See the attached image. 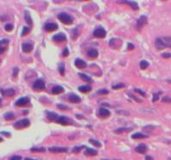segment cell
<instances>
[{
    "mask_svg": "<svg viewBox=\"0 0 171 160\" xmlns=\"http://www.w3.org/2000/svg\"><path fill=\"white\" fill-rule=\"evenodd\" d=\"M57 17L58 18V20L60 21L61 22H63L64 24H66V25H70L73 22V17H71L69 14L65 12H61L59 14H58Z\"/></svg>",
    "mask_w": 171,
    "mask_h": 160,
    "instance_id": "1",
    "label": "cell"
},
{
    "mask_svg": "<svg viewBox=\"0 0 171 160\" xmlns=\"http://www.w3.org/2000/svg\"><path fill=\"white\" fill-rule=\"evenodd\" d=\"M30 125V121H29L28 119H22L18 121H17L14 124L15 128H17V129H22V128H26L28 126Z\"/></svg>",
    "mask_w": 171,
    "mask_h": 160,
    "instance_id": "2",
    "label": "cell"
},
{
    "mask_svg": "<svg viewBox=\"0 0 171 160\" xmlns=\"http://www.w3.org/2000/svg\"><path fill=\"white\" fill-rule=\"evenodd\" d=\"M155 45H156V47H157L158 50L164 49L165 47H170L171 48V45H169V44L165 43L164 40H162V38H161V37L157 38V40L155 41Z\"/></svg>",
    "mask_w": 171,
    "mask_h": 160,
    "instance_id": "3",
    "label": "cell"
},
{
    "mask_svg": "<svg viewBox=\"0 0 171 160\" xmlns=\"http://www.w3.org/2000/svg\"><path fill=\"white\" fill-rule=\"evenodd\" d=\"M57 123L61 124L63 126H67V125H71V124L73 123V120H71L70 118L66 116H58L57 120H55Z\"/></svg>",
    "mask_w": 171,
    "mask_h": 160,
    "instance_id": "4",
    "label": "cell"
},
{
    "mask_svg": "<svg viewBox=\"0 0 171 160\" xmlns=\"http://www.w3.org/2000/svg\"><path fill=\"white\" fill-rule=\"evenodd\" d=\"M148 22V19L145 16H141L139 18L137 21V29L138 31H141L142 28L144 27V25H146Z\"/></svg>",
    "mask_w": 171,
    "mask_h": 160,
    "instance_id": "5",
    "label": "cell"
},
{
    "mask_svg": "<svg viewBox=\"0 0 171 160\" xmlns=\"http://www.w3.org/2000/svg\"><path fill=\"white\" fill-rule=\"evenodd\" d=\"M46 88V84L42 79H37L33 84V89L35 90H42Z\"/></svg>",
    "mask_w": 171,
    "mask_h": 160,
    "instance_id": "6",
    "label": "cell"
},
{
    "mask_svg": "<svg viewBox=\"0 0 171 160\" xmlns=\"http://www.w3.org/2000/svg\"><path fill=\"white\" fill-rule=\"evenodd\" d=\"M94 35L97 38H100V39H102V38H105L106 35H107V32L106 30L103 29V28L100 27L98 29H96L95 31H94Z\"/></svg>",
    "mask_w": 171,
    "mask_h": 160,
    "instance_id": "7",
    "label": "cell"
},
{
    "mask_svg": "<svg viewBox=\"0 0 171 160\" xmlns=\"http://www.w3.org/2000/svg\"><path fill=\"white\" fill-rule=\"evenodd\" d=\"M48 151L50 152L53 153H62V152H66L68 149L66 147H58V146H52V147L48 148Z\"/></svg>",
    "mask_w": 171,
    "mask_h": 160,
    "instance_id": "8",
    "label": "cell"
},
{
    "mask_svg": "<svg viewBox=\"0 0 171 160\" xmlns=\"http://www.w3.org/2000/svg\"><path fill=\"white\" fill-rule=\"evenodd\" d=\"M29 102H30V100H29L28 97H22V98L18 99L16 102V105L18 106V107H23V106H26L27 104H28Z\"/></svg>",
    "mask_w": 171,
    "mask_h": 160,
    "instance_id": "9",
    "label": "cell"
},
{
    "mask_svg": "<svg viewBox=\"0 0 171 160\" xmlns=\"http://www.w3.org/2000/svg\"><path fill=\"white\" fill-rule=\"evenodd\" d=\"M75 66L79 68V69H84L87 66V64L84 60H81V59H76L75 60Z\"/></svg>",
    "mask_w": 171,
    "mask_h": 160,
    "instance_id": "10",
    "label": "cell"
},
{
    "mask_svg": "<svg viewBox=\"0 0 171 160\" xmlns=\"http://www.w3.org/2000/svg\"><path fill=\"white\" fill-rule=\"evenodd\" d=\"M45 29L48 32H53V31L58 29V25L56 23H53V22H49L45 25Z\"/></svg>",
    "mask_w": 171,
    "mask_h": 160,
    "instance_id": "11",
    "label": "cell"
},
{
    "mask_svg": "<svg viewBox=\"0 0 171 160\" xmlns=\"http://www.w3.org/2000/svg\"><path fill=\"white\" fill-rule=\"evenodd\" d=\"M8 45H9V40L8 39H4V40H0V54L5 51Z\"/></svg>",
    "mask_w": 171,
    "mask_h": 160,
    "instance_id": "12",
    "label": "cell"
},
{
    "mask_svg": "<svg viewBox=\"0 0 171 160\" xmlns=\"http://www.w3.org/2000/svg\"><path fill=\"white\" fill-rule=\"evenodd\" d=\"M53 40H55V41H57V42H62V41H66V36L63 33H59V34H57V35H53Z\"/></svg>",
    "mask_w": 171,
    "mask_h": 160,
    "instance_id": "13",
    "label": "cell"
},
{
    "mask_svg": "<svg viewBox=\"0 0 171 160\" xmlns=\"http://www.w3.org/2000/svg\"><path fill=\"white\" fill-rule=\"evenodd\" d=\"M121 40H120V39H111L109 41V46L112 47H114V48H118L119 47H120V45H121Z\"/></svg>",
    "mask_w": 171,
    "mask_h": 160,
    "instance_id": "14",
    "label": "cell"
},
{
    "mask_svg": "<svg viewBox=\"0 0 171 160\" xmlns=\"http://www.w3.org/2000/svg\"><path fill=\"white\" fill-rule=\"evenodd\" d=\"M99 115L102 118H107L110 115V111L107 109H104V108H101L99 109Z\"/></svg>",
    "mask_w": 171,
    "mask_h": 160,
    "instance_id": "15",
    "label": "cell"
},
{
    "mask_svg": "<svg viewBox=\"0 0 171 160\" xmlns=\"http://www.w3.org/2000/svg\"><path fill=\"white\" fill-rule=\"evenodd\" d=\"M120 4H128V5H129L133 10H138L139 9L138 4H137L136 2H134V1H121V2H120Z\"/></svg>",
    "mask_w": 171,
    "mask_h": 160,
    "instance_id": "16",
    "label": "cell"
},
{
    "mask_svg": "<svg viewBox=\"0 0 171 160\" xmlns=\"http://www.w3.org/2000/svg\"><path fill=\"white\" fill-rule=\"evenodd\" d=\"M147 146H146L145 144H140L138 146L136 147V151L138 153H141V154H144L147 151Z\"/></svg>",
    "mask_w": 171,
    "mask_h": 160,
    "instance_id": "17",
    "label": "cell"
},
{
    "mask_svg": "<svg viewBox=\"0 0 171 160\" xmlns=\"http://www.w3.org/2000/svg\"><path fill=\"white\" fill-rule=\"evenodd\" d=\"M1 93L4 97H14L15 96V90L13 89H7L1 90Z\"/></svg>",
    "mask_w": 171,
    "mask_h": 160,
    "instance_id": "18",
    "label": "cell"
},
{
    "mask_svg": "<svg viewBox=\"0 0 171 160\" xmlns=\"http://www.w3.org/2000/svg\"><path fill=\"white\" fill-rule=\"evenodd\" d=\"M88 56L90 59H95L98 56V51L95 48H90L88 51Z\"/></svg>",
    "mask_w": 171,
    "mask_h": 160,
    "instance_id": "19",
    "label": "cell"
},
{
    "mask_svg": "<svg viewBox=\"0 0 171 160\" xmlns=\"http://www.w3.org/2000/svg\"><path fill=\"white\" fill-rule=\"evenodd\" d=\"M33 50V45L30 43H23L22 44V51L24 53H30Z\"/></svg>",
    "mask_w": 171,
    "mask_h": 160,
    "instance_id": "20",
    "label": "cell"
},
{
    "mask_svg": "<svg viewBox=\"0 0 171 160\" xmlns=\"http://www.w3.org/2000/svg\"><path fill=\"white\" fill-rule=\"evenodd\" d=\"M69 101L71 102H73V103H78V102H81V98L78 97V96H76V95H75V94H72L69 97Z\"/></svg>",
    "mask_w": 171,
    "mask_h": 160,
    "instance_id": "21",
    "label": "cell"
},
{
    "mask_svg": "<svg viewBox=\"0 0 171 160\" xmlns=\"http://www.w3.org/2000/svg\"><path fill=\"white\" fill-rule=\"evenodd\" d=\"M97 151L96 150L91 149V148H87L86 147V150L84 151V155L86 156H96L97 155Z\"/></svg>",
    "mask_w": 171,
    "mask_h": 160,
    "instance_id": "22",
    "label": "cell"
},
{
    "mask_svg": "<svg viewBox=\"0 0 171 160\" xmlns=\"http://www.w3.org/2000/svg\"><path fill=\"white\" fill-rule=\"evenodd\" d=\"M64 91V88L62 87V86H59V85H57V86H54L52 90V93L53 95H58V94H60Z\"/></svg>",
    "mask_w": 171,
    "mask_h": 160,
    "instance_id": "23",
    "label": "cell"
},
{
    "mask_svg": "<svg viewBox=\"0 0 171 160\" xmlns=\"http://www.w3.org/2000/svg\"><path fill=\"white\" fill-rule=\"evenodd\" d=\"M78 90H79V91L82 93H88L92 90V88L89 85H83V86H79Z\"/></svg>",
    "mask_w": 171,
    "mask_h": 160,
    "instance_id": "24",
    "label": "cell"
},
{
    "mask_svg": "<svg viewBox=\"0 0 171 160\" xmlns=\"http://www.w3.org/2000/svg\"><path fill=\"white\" fill-rule=\"evenodd\" d=\"M78 76L81 78V79L84 80V81H85V82H88V83H93V80L91 79V78H89V76H87V75L84 74V73H78Z\"/></svg>",
    "mask_w": 171,
    "mask_h": 160,
    "instance_id": "25",
    "label": "cell"
},
{
    "mask_svg": "<svg viewBox=\"0 0 171 160\" xmlns=\"http://www.w3.org/2000/svg\"><path fill=\"white\" fill-rule=\"evenodd\" d=\"M132 138L134 139V140H139V139H146L147 138V135L144 134V133H136L134 134H133Z\"/></svg>",
    "mask_w": 171,
    "mask_h": 160,
    "instance_id": "26",
    "label": "cell"
},
{
    "mask_svg": "<svg viewBox=\"0 0 171 160\" xmlns=\"http://www.w3.org/2000/svg\"><path fill=\"white\" fill-rule=\"evenodd\" d=\"M58 115L57 114L53 113V112H48V120H52V121H55L58 118Z\"/></svg>",
    "mask_w": 171,
    "mask_h": 160,
    "instance_id": "27",
    "label": "cell"
},
{
    "mask_svg": "<svg viewBox=\"0 0 171 160\" xmlns=\"http://www.w3.org/2000/svg\"><path fill=\"white\" fill-rule=\"evenodd\" d=\"M131 128H126V127H120V128H117V129L114 130V133H125V132H130L131 131Z\"/></svg>",
    "mask_w": 171,
    "mask_h": 160,
    "instance_id": "28",
    "label": "cell"
},
{
    "mask_svg": "<svg viewBox=\"0 0 171 160\" xmlns=\"http://www.w3.org/2000/svg\"><path fill=\"white\" fill-rule=\"evenodd\" d=\"M78 35H79V31H78L77 27H76L71 31V39H72V40H76Z\"/></svg>",
    "mask_w": 171,
    "mask_h": 160,
    "instance_id": "29",
    "label": "cell"
},
{
    "mask_svg": "<svg viewBox=\"0 0 171 160\" xmlns=\"http://www.w3.org/2000/svg\"><path fill=\"white\" fill-rule=\"evenodd\" d=\"M25 20H26V22H28V24H29V25H32V24H33L32 18H31L28 11H25Z\"/></svg>",
    "mask_w": 171,
    "mask_h": 160,
    "instance_id": "30",
    "label": "cell"
},
{
    "mask_svg": "<svg viewBox=\"0 0 171 160\" xmlns=\"http://www.w3.org/2000/svg\"><path fill=\"white\" fill-rule=\"evenodd\" d=\"M30 151L32 152H45L46 149L44 147H33L31 148Z\"/></svg>",
    "mask_w": 171,
    "mask_h": 160,
    "instance_id": "31",
    "label": "cell"
},
{
    "mask_svg": "<svg viewBox=\"0 0 171 160\" xmlns=\"http://www.w3.org/2000/svg\"><path fill=\"white\" fill-rule=\"evenodd\" d=\"M139 66H140V68L142 70H145L148 67V66H149V63L146 60H141Z\"/></svg>",
    "mask_w": 171,
    "mask_h": 160,
    "instance_id": "32",
    "label": "cell"
},
{
    "mask_svg": "<svg viewBox=\"0 0 171 160\" xmlns=\"http://www.w3.org/2000/svg\"><path fill=\"white\" fill-rule=\"evenodd\" d=\"M4 118H5L6 120H11L15 119V115L13 113H7L4 115Z\"/></svg>",
    "mask_w": 171,
    "mask_h": 160,
    "instance_id": "33",
    "label": "cell"
},
{
    "mask_svg": "<svg viewBox=\"0 0 171 160\" xmlns=\"http://www.w3.org/2000/svg\"><path fill=\"white\" fill-rule=\"evenodd\" d=\"M89 141V143H91L92 145H94L95 146H96V147H101V146H102L101 142L97 141V140H92V139H90Z\"/></svg>",
    "mask_w": 171,
    "mask_h": 160,
    "instance_id": "34",
    "label": "cell"
},
{
    "mask_svg": "<svg viewBox=\"0 0 171 160\" xmlns=\"http://www.w3.org/2000/svg\"><path fill=\"white\" fill-rule=\"evenodd\" d=\"M58 71H59L60 74L62 75V76H64L65 75V66L64 64H59V66H58Z\"/></svg>",
    "mask_w": 171,
    "mask_h": 160,
    "instance_id": "35",
    "label": "cell"
},
{
    "mask_svg": "<svg viewBox=\"0 0 171 160\" xmlns=\"http://www.w3.org/2000/svg\"><path fill=\"white\" fill-rule=\"evenodd\" d=\"M83 148H85V146H75V147L72 149V151L74 153H78Z\"/></svg>",
    "mask_w": 171,
    "mask_h": 160,
    "instance_id": "36",
    "label": "cell"
},
{
    "mask_svg": "<svg viewBox=\"0 0 171 160\" xmlns=\"http://www.w3.org/2000/svg\"><path fill=\"white\" fill-rule=\"evenodd\" d=\"M124 87H125V84H115V85L112 86V89L119 90V89H122V88H124Z\"/></svg>",
    "mask_w": 171,
    "mask_h": 160,
    "instance_id": "37",
    "label": "cell"
},
{
    "mask_svg": "<svg viewBox=\"0 0 171 160\" xmlns=\"http://www.w3.org/2000/svg\"><path fill=\"white\" fill-rule=\"evenodd\" d=\"M161 91L160 92H158V93H154L153 94V97H152V102H157V100L159 99V95L161 94Z\"/></svg>",
    "mask_w": 171,
    "mask_h": 160,
    "instance_id": "38",
    "label": "cell"
},
{
    "mask_svg": "<svg viewBox=\"0 0 171 160\" xmlns=\"http://www.w3.org/2000/svg\"><path fill=\"white\" fill-rule=\"evenodd\" d=\"M29 31H30V29L28 27H24L23 29H22V35L24 36V35H28L29 33Z\"/></svg>",
    "mask_w": 171,
    "mask_h": 160,
    "instance_id": "39",
    "label": "cell"
},
{
    "mask_svg": "<svg viewBox=\"0 0 171 160\" xmlns=\"http://www.w3.org/2000/svg\"><path fill=\"white\" fill-rule=\"evenodd\" d=\"M4 29H5V30L7 31V32H10V31L13 30V25L10 23H8L5 25V27H4Z\"/></svg>",
    "mask_w": 171,
    "mask_h": 160,
    "instance_id": "40",
    "label": "cell"
},
{
    "mask_svg": "<svg viewBox=\"0 0 171 160\" xmlns=\"http://www.w3.org/2000/svg\"><path fill=\"white\" fill-rule=\"evenodd\" d=\"M162 40H164V42L169 45H171V36H164L162 38Z\"/></svg>",
    "mask_w": 171,
    "mask_h": 160,
    "instance_id": "41",
    "label": "cell"
},
{
    "mask_svg": "<svg viewBox=\"0 0 171 160\" xmlns=\"http://www.w3.org/2000/svg\"><path fill=\"white\" fill-rule=\"evenodd\" d=\"M97 94H100V95H107L108 94V90L106 89H102V90H97Z\"/></svg>",
    "mask_w": 171,
    "mask_h": 160,
    "instance_id": "42",
    "label": "cell"
},
{
    "mask_svg": "<svg viewBox=\"0 0 171 160\" xmlns=\"http://www.w3.org/2000/svg\"><path fill=\"white\" fill-rule=\"evenodd\" d=\"M18 72H19V69L17 67H15L14 69H13V74H12L13 78H17V75H18Z\"/></svg>",
    "mask_w": 171,
    "mask_h": 160,
    "instance_id": "43",
    "label": "cell"
},
{
    "mask_svg": "<svg viewBox=\"0 0 171 160\" xmlns=\"http://www.w3.org/2000/svg\"><path fill=\"white\" fill-rule=\"evenodd\" d=\"M62 55L64 57H67L69 55V50H68L67 47H65L64 50H63V53H62Z\"/></svg>",
    "mask_w": 171,
    "mask_h": 160,
    "instance_id": "44",
    "label": "cell"
},
{
    "mask_svg": "<svg viewBox=\"0 0 171 160\" xmlns=\"http://www.w3.org/2000/svg\"><path fill=\"white\" fill-rule=\"evenodd\" d=\"M57 108H58L61 110H66V109H68L69 108L66 105H62V104H57Z\"/></svg>",
    "mask_w": 171,
    "mask_h": 160,
    "instance_id": "45",
    "label": "cell"
},
{
    "mask_svg": "<svg viewBox=\"0 0 171 160\" xmlns=\"http://www.w3.org/2000/svg\"><path fill=\"white\" fill-rule=\"evenodd\" d=\"M162 101L163 102H168V103H171V97H164L162 99Z\"/></svg>",
    "mask_w": 171,
    "mask_h": 160,
    "instance_id": "46",
    "label": "cell"
},
{
    "mask_svg": "<svg viewBox=\"0 0 171 160\" xmlns=\"http://www.w3.org/2000/svg\"><path fill=\"white\" fill-rule=\"evenodd\" d=\"M162 58H164V59H169V58H171V53H163L162 54Z\"/></svg>",
    "mask_w": 171,
    "mask_h": 160,
    "instance_id": "47",
    "label": "cell"
},
{
    "mask_svg": "<svg viewBox=\"0 0 171 160\" xmlns=\"http://www.w3.org/2000/svg\"><path fill=\"white\" fill-rule=\"evenodd\" d=\"M134 90L136 91L137 93H138L139 95H142L143 97H145L146 95H145V93L144 92V91H142V90H140L139 89H134Z\"/></svg>",
    "mask_w": 171,
    "mask_h": 160,
    "instance_id": "48",
    "label": "cell"
},
{
    "mask_svg": "<svg viewBox=\"0 0 171 160\" xmlns=\"http://www.w3.org/2000/svg\"><path fill=\"white\" fill-rule=\"evenodd\" d=\"M10 160H22V158L20 156H13L10 158Z\"/></svg>",
    "mask_w": 171,
    "mask_h": 160,
    "instance_id": "49",
    "label": "cell"
},
{
    "mask_svg": "<svg viewBox=\"0 0 171 160\" xmlns=\"http://www.w3.org/2000/svg\"><path fill=\"white\" fill-rule=\"evenodd\" d=\"M127 48H128V50H133V49H134V45H133L132 43H128V44H127Z\"/></svg>",
    "mask_w": 171,
    "mask_h": 160,
    "instance_id": "50",
    "label": "cell"
},
{
    "mask_svg": "<svg viewBox=\"0 0 171 160\" xmlns=\"http://www.w3.org/2000/svg\"><path fill=\"white\" fill-rule=\"evenodd\" d=\"M130 97H131L133 99H134L135 101H137V102H142V101H141L140 99H138V98H137V97H135L134 96H133V95H130Z\"/></svg>",
    "mask_w": 171,
    "mask_h": 160,
    "instance_id": "51",
    "label": "cell"
},
{
    "mask_svg": "<svg viewBox=\"0 0 171 160\" xmlns=\"http://www.w3.org/2000/svg\"><path fill=\"white\" fill-rule=\"evenodd\" d=\"M145 160H153V158H152V157H151V156H146Z\"/></svg>",
    "mask_w": 171,
    "mask_h": 160,
    "instance_id": "52",
    "label": "cell"
},
{
    "mask_svg": "<svg viewBox=\"0 0 171 160\" xmlns=\"http://www.w3.org/2000/svg\"><path fill=\"white\" fill-rule=\"evenodd\" d=\"M2 134H4V135H7V136H10V133H6V132H2Z\"/></svg>",
    "mask_w": 171,
    "mask_h": 160,
    "instance_id": "53",
    "label": "cell"
},
{
    "mask_svg": "<svg viewBox=\"0 0 171 160\" xmlns=\"http://www.w3.org/2000/svg\"><path fill=\"white\" fill-rule=\"evenodd\" d=\"M25 160H36V159H34V158H26Z\"/></svg>",
    "mask_w": 171,
    "mask_h": 160,
    "instance_id": "54",
    "label": "cell"
},
{
    "mask_svg": "<svg viewBox=\"0 0 171 160\" xmlns=\"http://www.w3.org/2000/svg\"><path fill=\"white\" fill-rule=\"evenodd\" d=\"M167 82L169 83V84H171V79H168V80H167Z\"/></svg>",
    "mask_w": 171,
    "mask_h": 160,
    "instance_id": "55",
    "label": "cell"
},
{
    "mask_svg": "<svg viewBox=\"0 0 171 160\" xmlns=\"http://www.w3.org/2000/svg\"><path fill=\"white\" fill-rule=\"evenodd\" d=\"M102 160H119V159H102Z\"/></svg>",
    "mask_w": 171,
    "mask_h": 160,
    "instance_id": "56",
    "label": "cell"
},
{
    "mask_svg": "<svg viewBox=\"0 0 171 160\" xmlns=\"http://www.w3.org/2000/svg\"><path fill=\"white\" fill-rule=\"evenodd\" d=\"M3 141V139L1 138V137H0V142H2Z\"/></svg>",
    "mask_w": 171,
    "mask_h": 160,
    "instance_id": "57",
    "label": "cell"
},
{
    "mask_svg": "<svg viewBox=\"0 0 171 160\" xmlns=\"http://www.w3.org/2000/svg\"><path fill=\"white\" fill-rule=\"evenodd\" d=\"M169 160H171V158H169Z\"/></svg>",
    "mask_w": 171,
    "mask_h": 160,
    "instance_id": "58",
    "label": "cell"
},
{
    "mask_svg": "<svg viewBox=\"0 0 171 160\" xmlns=\"http://www.w3.org/2000/svg\"><path fill=\"white\" fill-rule=\"evenodd\" d=\"M0 63H1V60H0Z\"/></svg>",
    "mask_w": 171,
    "mask_h": 160,
    "instance_id": "59",
    "label": "cell"
},
{
    "mask_svg": "<svg viewBox=\"0 0 171 160\" xmlns=\"http://www.w3.org/2000/svg\"><path fill=\"white\" fill-rule=\"evenodd\" d=\"M0 102H1V100H0Z\"/></svg>",
    "mask_w": 171,
    "mask_h": 160,
    "instance_id": "60",
    "label": "cell"
}]
</instances>
